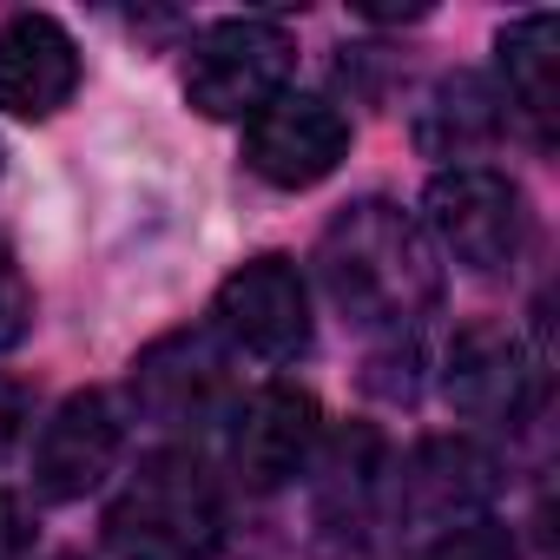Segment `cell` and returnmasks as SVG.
Wrapping results in <instances>:
<instances>
[{
	"mask_svg": "<svg viewBox=\"0 0 560 560\" xmlns=\"http://www.w3.org/2000/svg\"><path fill=\"white\" fill-rule=\"evenodd\" d=\"M317 270L330 304L357 330H409L442 298V264L429 231L389 198L343 205L317 244Z\"/></svg>",
	"mask_w": 560,
	"mask_h": 560,
	"instance_id": "cell-1",
	"label": "cell"
},
{
	"mask_svg": "<svg viewBox=\"0 0 560 560\" xmlns=\"http://www.w3.org/2000/svg\"><path fill=\"white\" fill-rule=\"evenodd\" d=\"M113 560H218L224 553V501L198 455H152L106 508Z\"/></svg>",
	"mask_w": 560,
	"mask_h": 560,
	"instance_id": "cell-2",
	"label": "cell"
},
{
	"mask_svg": "<svg viewBox=\"0 0 560 560\" xmlns=\"http://www.w3.org/2000/svg\"><path fill=\"white\" fill-rule=\"evenodd\" d=\"M291 67H298V40L284 21L237 14V21H218L191 40L185 100L205 119H250L277 93H291Z\"/></svg>",
	"mask_w": 560,
	"mask_h": 560,
	"instance_id": "cell-3",
	"label": "cell"
},
{
	"mask_svg": "<svg viewBox=\"0 0 560 560\" xmlns=\"http://www.w3.org/2000/svg\"><path fill=\"white\" fill-rule=\"evenodd\" d=\"M422 224L435 231V244L475 270V277H494L521 257L527 244V205H521V185L488 172V165H455V172H435L429 191H422Z\"/></svg>",
	"mask_w": 560,
	"mask_h": 560,
	"instance_id": "cell-4",
	"label": "cell"
},
{
	"mask_svg": "<svg viewBox=\"0 0 560 560\" xmlns=\"http://www.w3.org/2000/svg\"><path fill=\"white\" fill-rule=\"evenodd\" d=\"M211 337L257 357V363H291L311 350V291L291 257H250L237 264L218 298H211Z\"/></svg>",
	"mask_w": 560,
	"mask_h": 560,
	"instance_id": "cell-5",
	"label": "cell"
},
{
	"mask_svg": "<svg viewBox=\"0 0 560 560\" xmlns=\"http://www.w3.org/2000/svg\"><path fill=\"white\" fill-rule=\"evenodd\" d=\"M350 159V119L317 93H277L244 119V165L277 191H311Z\"/></svg>",
	"mask_w": 560,
	"mask_h": 560,
	"instance_id": "cell-6",
	"label": "cell"
},
{
	"mask_svg": "<svg viewBox=\"0 0 560 560\" xmlns=\"http://www.w3.org/2000/svg\"><path fill=\"white\" fill-rule=\"evenodd\" d=\"M132 409L159 429H198L231 396V357L211 330H172L139 350L132 363Z\"/></svg>",
	"mask_w": 560,
	"mask_h": 560,
	"instance_id": "cell-7",
	"label": "cell"
},
{
	"mask_svg": "<svg viewBox=\"0 0 560 560\" xmlns=\"http://www.w3.org/2000/svg\"><path fill=\"white\" fill-rule=\"evenodd\" d=\"M442 396L468 422H521L540 402V357L508 330V324H468L448 343Z\"/></svg>",
	"mask_w": 560,
	"mask_h": 560,
	"instance_id": "cell-8",
	"label": "cell"
},
{
	"mask_svg": "<svg viewBox=\"0 0 560 560\" xmlns=\"http://www.w3.org/2000/svg\"><path fill=\"white\" fill-rule=\"evenodd\" d=\"M396 514L402 521H422V527H455V521H475L494 488H501V462L468 442V435H429L416 442L402 462H396Z\"/></svg>",
	"mask_w": 560,
	"mask_h": 560,
	"instance_id": "cell-9",
	"label": "cell"
},
{
	"mask_svg": "<svg viewBox=\"0 0 560 560\" xmlns=\"http://www.w3.org/2000/svg\"><path fill=\"white\" fill-rule=\"evenodd\" d=\"M317 396L298 389V383H264L244 409H237V429H231V468L244 475V488L270 494V488H291L311 455H317Z\"/></svg>",
	"mask_w": 560,
	"mask_h": 560,
	"instance_id": "cell-10",
	"label": "cell"
},
{
	"mask_svg": "<svg viewBox=\"0 0 560 560\" xmlns=\"http://www.w3.org/2000/svg\"><path fill=\"white\" fill-rule=\"evenodd\" d=\"M119 448H126V422H119L113 396L106 389H73L34 442V488L47 501H80L113 475Z\"/></svg>",
	"mask_w": 560,
	"mask_h": 560,
	"instance_id": "cell-11",
	"label": "cell"
},
{
	"mask_svg": "<svg viewBox=\"0 0 560 560\" xmlns=\"http://www.w3.org/2000/svg\"><path fill=\"white\" fill-rule=\"evenodd\" d=\"M80 93V47L54 14L0 21V113L54 119Z\"/></svg>",
	"mask_w": 560,
	"mask_h": 560,
	"instance_id": "cell-12",
	"label": "cell"
},
{
	"mask_svg": "<svg viewBox=\"0 0 560 560\" xmlns=\"http://www.w3.org/2000/svg\"><path fill=\"white\" fill-rule=\"evenodd\" d=\"M501 126H508V106L481 73H448L416 106V145L429 159H475L481 145L501 139Z\"/></svg>",
	"mask_w": 560,
	"mask_h": 560,
	"instance_id": "cell-13",
	"label": "cell"
},
{
	"mask_svg": "<svg viewBox=\"0 0 560 560\" xmlns=\"http://www.w3.org/2000/svg\"><path fill=\"white\" fill-rule=\"evenodd\" d=\"M494 54H501L508 100L527 113V126L540 139H553V113H560V21L553 14H521V21L501 27Z\"/></svg>",
	"mask_w": 560,
	"mask_h": 560,
	"instance_id": "cell-14",
	"label": "cell"
},
{
	"mask_svg": "<svg viewBox=\"0 0 560 560\" xmlns=\"http://www.w3.org/2000/svg\"><path fill=\"white\" fill-rule=\"evenodd\" d=\"M422 560H521V547H514V527L475 514V521L442 527V534L422 547Z\"/></svg>",
	"mask_w": 560,
	"mask_h": 560,
	"instance_id": "cell-15",
	"label": "cell"
},
{
	"mask_svg": "<svg viewBox=\"0 0 560 560\" xmlns=\"http://www.w3.org/2000/svg\"><path fill=\"white\" fill-rule=\"evenodd\" d=\"M27 330H34V291H27L14 250L0 244V350H14Z\"/></svg>",
	"mask_w": 560,
	"mask_h": 560,
	"instance_id": "cell-16",
	"label": "cell"
},
{
	"mask_svg": "<svg viewBox=\"0 0 560 560\" xmlns=\"http://www.w3.org/2000/svg\"><path fill=\"white\" fill-rule=\"evenodd\" d=\"M34 547V508L0 488V560H21Z\"/></svg>",
	"mask_w": 560,
	"mask_h": 560,
	"instance_id": "cell-17",
	"label": "cell"
},
{
	"mask_svg": "<svg viewBox=\"0 0 560 560\" xmlns=\"http://www.w3.org/2000/svg\"><path fill=\"white\" fill-rule=\"evenodd\" d=\"M27 416H34V396H27V383L0 376V455H8V448L27 435Z\"/></svg>",
	"mask_w": 560,
	"mask_h": 560,
	"instance_id": "cell-18",
	"label": "cell"
},
{
	"mask_svg": "<svg viewBox=\"0 0 560 560\" xmlns=\"http://www.w3.org/2000/svg\"><path fill=\"white\" fill-rule=\"evenodd\" d=\"M363 14H370V21H396V8H363ZM422 14H429V8H402V21H422Z\"/></svg>",
	"mask_w": 560,
	"mask_h": 560,
	"instance_id": "cell-19",
	"label": "cell"
},
{
	"mask_svg": "<svg viewBox=\"0 0 560 560\" xmlns=\"http://www.w3.org/2000/svg\"><path fill=\"white\" fill-rule=\"evenodd\" d=\"M54 560H80V553H54Z\"/></svg>",
	"mask_w": 560,
	"mask_h": 560,
	"instance_id": "cell-20",
	"label": "cell"
}]
</instances>
